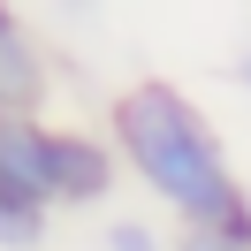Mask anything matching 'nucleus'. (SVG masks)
Masks as SVG:
<instances>
[{"instance_id":"obj_1","label":"nucleus","mask_w":251,"mask_h":251,"mask_svg":"<svg viewBox=\"0 0 251 251\" xmlns=\"http://www.w3.org/2000/svg\"><path fill=\"white\" fill-rule=\"evenodd\" d=\"M107 137L122 152L129 183L145 198H160V213L175 228H221L236 244H251V190L221 145L213 114L183 84H168V76L122 84L107 99Z\"/></svg>"},{"instance_id":"obj_2","label":"nucleus","mask_w":251,"mask_h":251,"mask_svg":"<svg viewBox=\"0 0 251 251\" xmlns=\"http://www.w3.org/2000/svg\"><path fill=\"white\" fill-rule=\"evenodd\" d=\"M122 175L129 168L114 152V137L76 129V122H46V198H53V213H99Z\"/></svg>"},{"instance_id":"obj_3","label":"nucleus","mask_w":251,"mask_h":251,"mask_svg":"<svg viewBox=\"0 0 251 251\" xmlns=\"http://www.w3.org/2000/svg\"><path fill=\"white\" fill-rule=\"evenodd\" d=\"M46 107H53L46 38L23 23L16 0H0V114H46Z\"/></svg>"},{"instance_id":"obj_4","label":"nucleus","mask_w":251,"mask_h":251,"mask_svg":"<svg viewBox=\"0 0 251 251\" xmlns=\"http://www.w3.org/2000/svg\"><path fill=\"white\" fill-rule=\"evenodd\" d=\"M0 190L8 198H46V114H0Z\"/></svg>"},{"instance_id":"obj_5","label":"nucleus","mask_w":251,"mask_h":251,"mask_svg":"<svg viewBox=\"0 0 251 251\" xmlns=\"http://www.w3.org/2000/svg\"><path fill=\"white\" fill-rule=\"evenodd\" d=\"M46 236H53V205L0 190V251H46Z\"/></svg>"},{"instance_id":"obj_6","label":"nucleus","mask_w":251,"mask_h":251,"mask_svg":"<svg viewBox=\"0 0 251 251\" xmlns=\"http://www.w3.org/2000/svg\"><path fill=\"white\" fill-rule=\"evenodd\" d=\"M92 251H175V236H160V221H145V213H107Z\"/></svg>"},{"instance_id":"obj_7","label":"nucleus","mask_w":251,"mask_h":251,"mask_svg":"<svg viewBox=\"0 0 251 251\" xmlns=\"http://www.w3.org/2000/svg\"><path fill=\"white\" fill-rule=\"evenodd\" d=\"M175 251H251V244H236L221 228H175Z\"/></svg>"},{"instance_id":"obj_8","label":"nucleus","mask_w":251,"mask_h":251,"mask_svg":"<svg viewBox=\"0 0 251 251\" xmlns=\"http://www.w3.org/2000/svg\"><path fill=\"white\" fill-rule=\"evenodd\" d=\"M228 76H236V92L251 99V31H244V46H236V69H228Z\"/></svg>"},{"instance_id":"obj_9","label":"nucleus","mask_w":251,"mask_h":251,"mask_svg":"<svg viewBox=\"0 0 251 251\" xmlns=\"http://www.w3.org/2000/svg\"><path fill=\"white\" fill-rule=\"evenodd\" d=\"M61 8H84V0H61Z\"/></svg>"}]
</instances>
